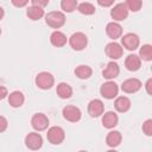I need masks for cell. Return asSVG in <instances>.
Wrapping results in <instances>:
<instances>
[{
  "label": "cell",
  "mask_w": 152,
  "mask_h": 152,
  "mask_svg": "<svg viewBox=\"0 0 152 152\" xmlns=\"http://www.w3.org/2000/svg\"><path fill=\"white\" fill-rule=\"evenodd\" d=\"M46 24L52 28H59L65 23V15L63 12L59 11H51L45 15Z\"/></svg>",
  "instance_id": "6da1fadb"
},
{
  "label": "cell",
  "mask_w": 152,
  "mask_h": 152,
  "mask_svg": "<svg viewBox=\"0 0 152 152\" xmlns=\"http://www.w3.org/2000/svg\"><path fill=\"white\" fill-rule=\"evenodd\" d=\"M69 44H70V46H71L74 50L81 51V50H83V49L87 46V44H88V38H87V36H86L84 33H82V32H75V33H72V34L70 36V38H69Z\"/></svg>",
  "instance_id": "7a4b0ae2"
},
{
  "label": "cell",
  "mask_w": 152,
  "mask_h": 152,
  "mask_svg": "<svg viewBox=\"0 0 152 152\" xmlns=\"http://www.w3.org/2000/svg\"><path fill=\"white\" fill-rule=\"evenodd\" d=\"M46 137H48V140L53 144V145H59L63 142L64 138H65V133H64V129L59 126H52L49 128L48 133H46Z\"/></svg>",
  "instance_id": "3957f363"
},
{
  "label": "cell",
  "mask_w": 152,
  "mask_h": 152,
  "mask_svg": "<svg viewBox=\"0 0 152 152\" xmlns=\"http://www.w3.org/2000/svg\"><path fill=\"white\" fill-rule=\"evenodd\" d=\"M55 83L53 76L48 71H42L36 76V86L40 89H50Z\"/></svg>",
  "instance_id": "277c9868"
},
{
  "label": "cell",
  "mask_w": 152,
  "mask_h": 152,
  "mask_svg": "<svg viewBox=\"0 0 152 152\" xmlns=\"http://www.w3.org/2000/svg\"><path fill=\"white\" fill-rule=\"evenodd\" d=\"M25 145L26 147H28L30 150H39L43 145V138L39 133L37 132H31L25 137Z\"/></svg>",
  "instance_id": "5b68a950"
},
{
  "label": "cell",
  "mask_w": 152,
  "mask_h": 152,
  "mask_svg": "<svg viewBox=\"0 0 152 152\" xmlns=\"http://www.w3.org/2000/svg\"><path fill=\"white\" fill-rule=\"evenodd\" d=\"M100 93L104 99H114L119 93V87L115 82L108 81L101 86Z\"/></svg>",
  "instance_id": "8992f818"
},
{
  "label": "cell",
  "mask_w": 152,
  "mask_h": 152,
  "mask_svg": "<svg viewBox=\"0 0 152 152\" xmlns=\"http://www.w3.org/2000/svg\"><path fill=\"white\" fill-rule=\"evenodd\" d=\"M62 114H63V118L70 122H77L82 115L80 108L76 106H65L62 110Z\"/></svg>",
  "instance_id": "52a82bcc"
},
{
  "label": "cell",
  "mask_w": 152,
  "mask_h": 152,
  "mask_svg": "<svg viewBox=\"0 0 152 152\" xmlns=\"http://www.w3.org/2000/svg\"><path fill=\"white\" fill-rule=\"evenodd\" d=\"M31 125L32 127L37 131V132H40V131H44L48 128L49 126V119L45 114L43 113H37L32 116L31 119Z\"/></svg>",
  "instance_id": "ba28073f"
},
{
  "label": "cell",
  "mask_w": 152,
  "mask_h": 152,
  "mask_svg": "<svg viewBox=\"0 0 152 152\" xmlns=\"http://www.w3.org/2000/svg\"><path fill=\"white\" fill-rule=\"evenodd\" d=\"M110 15L116 21L125 20L127 18V15H128V10H127L125 2H119V4L114 5V7L110 11Z\"/></svg>",
  "instance_id": "9c48e42d"
},
{
  "label": "cell",
  "mask_w": 152,
  "mask_h": 152,
  "mask_svg": "<svg viewBox=\"0 0 152 152\" xmlns=\"http://www.w3.org/2000/svg\"><path fill=\"white\" fill-rule=\"evenodd\" d=\"M121 43H122L124 48L132 51V50H135L139 46L140 40H139V37L135 33H126L121 38Z\"/></svg>",
  "instance_id": "30bf717a"
},
{
  "label": "cell",
  "mask_w": 152,
  "mask_h": 152,
  "mask_svg": "<svg viewBox=\"0 0 152 152\" xmlns=\"http://www.w3.org/2000/svg\"><path fill=\"white\" fill-rule=\"evenodd\" d=\"M106 55L110 58V59H119L122 53H124V50L121 48V45L116 42H112V43H108L106 45Z\"/></svg>",
  "instance_id": "8fae6325"
},
{
  "label": "cell",
  "mask_w": 152,
  "mask_h": 152,
  "mask_svg": "<svg viewBox=\"0 0 152 152\" xmlns=\"http://www.w3.org/2000/svg\"><path fill=\"white\" fill-rule=\"evenodd\" d=\"M141 86L142 84H141L140 80H138V78H128V80L122 82L121 89L127 94H133V93H137L138 90H140Z\"/></svg>",
  "instance_id": "7c38bea8"
},
{
  "label": "cell",
  "mask_w": 152,
  "mask_h": 152,
  "mask_svg": "<svg viewBox=\"0 0 152 152\" xmlns=\"http://www.w3.org/2000/svg\"><path fill=\"white\" fill-rule=\"evenodd\" d=\"M103 110H104L103 102L101 100H99V99L91 100L89 102V104H88V113L93 118H97V116L102 115L103 114Z\"/></svg>",
  "instance_id": "4fadbf2b"
},
{
  "label": "cell",
  "mask_w": 152,
  "mask_h": 152,
  "mask_svg": "<svg viewBox=\"0 0 152 152\" xmlns=\"http://www.w3.org/2000/svg\"><path fill=\"white\" fill-rule=\"evenodd\" d=\"M106 33L107 36L110 38V39H116L119 37H121L122 34V27L120 24L115 23V21H112V23H108L107 26H106Z\"/></svg>",
  "instance_id": "5bb4252c"
},
{
  "label": "cell",
  "mask_w": 152,
  "mask_h": 152,
  "mask_svg": "<svg viewBox=\"0 0 152 152\" xmlns=\"http://www.w3.org/2000/svg\"><path fill=\"white\" fill-rule=\"evenodd\" d=\"M140 65H141V59L139 58L138 55H134V53L133 55H128L126 57V59H125V66L129 71H137V70H139Z\"/></svg>",
  "instance_id": "9a60e30c"
},
{
  "label": "cell",
  "mask_w": 152,
  "mask_h": 152,
  "mask_svg": "<svg viewBox=\"0 0 152 152\" xmlns=\"http://www.w3.org/2000/svg\"><path fill=\"white\" fill-rule=\"evenodd\" d=\"M120 72V69H119V65L115 63V62H108L106 68L103 69L102 71V75L104 78H108V80H112V78H115L118 77Z\"/></svg>",
  "instance_id": "2e32d148"
},
{
  "label": "cell",
  "mask_w": 152,
  "mask_h": 152,
  "mask_svg": "<svg viewBox=\"0 0 152 152\" xmlns=\"http://www.w3.org/2000/svg\"><path fill=\"white\" fill-rule=\"evenodd\" d=\"M25 101V97H24V94L19 90H15V91H12L10 95H8V103L10 106H12L13 108H18L20 106H23Z\"/></svg>",
  "instance_id": "e0dca14e"
},
{
  "label": "cell",
  "mask_w": 152,
  "mask_h": 152,
  "mask_svg": "<svg viewBox=\"0 0 152 152\" xmlns=\"http://www.w3.org/2000/svg\"><path fill=\"white\" fill-rule=\"evenodd\" d=\"M119 118L114 112H107L102 115V125L106 128H113L118 125Z\"/></svg>",
  "instance_id": "ac0fdd59"
},
{
  "label": "cell",
  "mask_w": 152,
  "mask_h": 152,
  "mask_svg": "<svg viewBox=\"0 0 152 152\" xmlns=\"http://www.w3.org/2000/svg\"><path fill=\"white\" fill-rule=\"evenodd\" d=\"M66 36L63 33V32H61V31H55V32H52L51 33V36H50V42H51V44L53 45V46H56V48H61V46H64L65 44H66Z\"/></svg>",
  "instance_id": "d6986e66"
},
{
  "label": "cell",
  "mask_w": 152,
  "mask_h": 152,
  "mask_svg": "<svg viewBox=\"0 0 152 152\" xmlns=\"http://www.w3.org/2000/svg\"><path fill=\"white\" fill-rule=\"evenodd\" d=\"M115 109L120 113H125L131 108V100L126 96H119L116 97L115 102H114Z\"/></svg>",
  "instance_id": "ffe728a7"
},
{
  "label": "cell",
  "mask_w": 152,
  "mask_h": 152,
  "mask_svg": "<svg viewBox=\"0 0 152 152\" xmlns=\"http://www.w3.org/2000/svg\"><path fill=\"white\" fill-rule=\"evenodd\" d=\"M56 93H57V95H58L61 99H69V97L72 95V88H71L68 83L61 82V83L57 84Z\"/></svg>",
  "instance_id": "44dd1931"
},
{
  "label": "cell",
  "mask_w": 152,
  "mask_h": 152,
  "mask_svg": "<svg viewBox=\"0 0 152 152\" xmlns=\"http://www.w3.org/2000/svg\"><path fill=\"white\" fill-rule=\"evenodd\" d=\"M121 139H122V137H121L120 132H118V131H110L107 134V137H106V142H107V145L109 147H116V146L120 145Z\"/></svg>",
  "instance_id": "7402d4cb"
},
{
  "label": "cell",
  "mask_w": 152,
  "mask_h": 152,
  "mask_svg": "<svg viewBox=\"0 0 152 152\" xmlns=\"http://www.w3.org/2000/svg\"><path fill=\"white\" fill-rule=\"evenodd\" d=\"M91 68L89 65H84V64H81L78 65L76 69H75V75L81 78V80H86V78H89L91 76Z\"/></svg>",
  "instance_id": "603a6c76"
},
{
  "label": "cell",
  "mask_w": 152,
  "mask_h": 152,
  "mask_svg": "<svg viewBox=\"0 0 152 152\" xmlns=\"http://www.w3.org/2000/svg\"><path fill=\"white\" fill-rule=\"evenodd\" d=\"M26 14L31 20H39L44 15V10L37 6H30L26 11Z\"/></svg>",
  "instance_id": "cb8c5ba5"
},
{
  "label": "cell",
  "mask_w": 152,
  "mask_h": 152,
  "mask_svg": "<svg viewBox=\"0 0 152 152\" xmlns=\"http://www.w3.org/2000/svg\"><path fill=\"white\" fill-rule=\"evenodd\" d=\"M77 10L80 13L86 14V15H90L95 13V6L90 2H81L77 5Z\"/></svg>",
  "instance_id": "d4e9b609"
},
{
  "label": "cell",
  "mask_w": 152,
  "mask_h": 152,
  "mask_svg": "<svg viewBox=\"0 0 152 152\" xmlns=\"http://www.w3.org/2000/svg\"><path fill=\"white\" fill-rule=\"evenodd\" d=\"M139 58L144 61H151L152 59V46L150 44H145L141 46L139 51Z\"/></svg>",
  "instance_id": "484cf974"
},
{
  "label": "cell",
  "mask_w": 152,
  "mask_h": 152,
  "mask_svg": "<svg viewBox=\"0 0 152 152\" xmlns=\"http://www.w3.org/2000/svg\"><path fill=\"white\" fill-rule=\"evenodd\" d=\"M77 1L76 0H62L61 2V7L64 12H68V13H71L72 11H75L77 8Z\"/></svg>",
  "instance_id": "4316f807"
},
{
  "label": "cell",
  "mask_w": 152,
  "mask_h": 152,
  "mask_svg": "<svg viewBox=\"0 0 152 152\" xmlns=\"http://www.w3.org/2000/svg\"><path fill=\"white\" fill-rule=\"evenodd\" d=\"M125 5H126V7H127V10H128V11L138 12V11L141 8L142 2H141L140 0H128V1H126V2H125Z\"/></svg>",
  "instance_id": "83f0119b"
},
{
  "label": "cell",
  "mask_w": 152,
  "mask_h": 152,
  "mask_svg": "<svg viewBox=\"0 0 152 152\" xmlns=\"http://www.w3.org/2000/svg\"><path fill=\"white\" fill-rule=\"evenodd\" d=\"M142 131L146 135H152V120L151 119H147L144 124H142Z\"/></svg>",
  "instance_id": "f1b7e54d"
},
{
  "label": "cell",
  "mask_w": 152,
  "mask_h": 152,
  "mask_svg": "<svg viewBox=\"0 0 152 152\" xmlns=\"http://www.w3.org/2000/svg\"><path fill=\"white\" fill-rule=\"evenodd\" d=\"M49 4V0H32V6H37L40 8H44Z\"/></svg>",
  "instance_id": "f546056e"
},
{
  "label": "cell",
  "mask_w": 152,
  "mask_h": 152,
  "mask_svg": "<svg viewBox=\"0 0 152 152\" xmlns=\"http://www.w3.org/2000/svg\"><path fill=\"white\" fill-rule=\"evenodd\" d=\"M7 126H8V122H7V119H6L5 116H2V115H0V133H1V132H4V131H6V128H7Z\"/></svg>",
  "instance_id": "4dcf8cb0"
},
{
  "label": "cell",
  "mask_w": 152,
  "mask_h": 152,
  "mask_svg": "<svg viewBox=\"0 0 152 152\" xmlns=\"http://www.w3.org/2000/svg\"><path fill=\"white\" fill-rule=\"evenodd\" d=\"M27 2H28L27 0H21V1H20V0H19V1H18V0H12V4H13L14 6H17V7L26 6V5H27Z\"/></svg>",
  "instance_id": "1f68e13d"
},
{
  "label": "cell",
  "mask_w": 152,
  "mask_h": 152,
  "mask_svg": "<svg viewBox=\"0 0 152 152\" xmlns=\"http://www.w3.org/2000/svg\"><path fill=\"white\" fill-rule=\"evenodd\" d=\"M7 95H8L7 88H6V87H4V86H0V100H4Z\"/></svg>",
  "instance_id": "d6a6232c"
},
{
  "label": "cell",
  "mask_w": 152,
  "mask_h": 152,
  "mask_svg": "<svg viewBox=\"0 0 152 152\" xmlns=\"http://www.w3.org/2000/svg\"><path fill=\"white\" fill-rule=\"evenodd\" d=\"M97 4H99L100 6H102V7H109V6H112V5L114 4V1H113V0H108V1L99 0V1H97Z\"/></svg>",
  "instance_id": "836d02e7"
},
{
  "label": "cell",
  "mask_w": 152,
  "mask_h": 152,
  "mask_svg": "<svg viewBox=\"0 0 152 152\" xmlns=\"http://www.w3.org/2000/svg\"><path fill=\"white\" fill-rule=\"evenodd\" d=\"M145 87H146V91H147V94H148V95H152V90H151V87H152V78H148V80H147Z\"/></svg>",
  "instance_id": "e575fe53"
},
{
  "label": "cell",
  "mask_w": 152,
  "mask_h": 152,
  "mask_svg": "<svg viewBox=\"0 0 152 152\" xmlns=\"http://www.w3.org/2000/svg\"><path fill=\"white\" fill-rule=\"evenodd\" d=\"M4 14H5V12H4V8H2V7H0V20L4 18Z\"/></svg>",
  "instance_id": "d590c367"
},
{
  "label": "cell",
  "mask_w": 152,
  "mask_h": 152,
  "mask_svg": "<svg viewBox=\"0 0 152 152\" xmlns=\"http://www.w3.org/2000/svg\"><path fill=\"white\" fill-rule=\"evenodd\" d=\"M107 152H118V151H115V150H109V151H107Z\"/></svg>",
  "instance_id": "8d00e7d4"
},
{
  "label": "cell",
  "mask_w": 152,
  "mask_h": 152,
  "mask_svg": "<svg viewBox=\"0 0 152 152\" xmlns=\"http://www.w3.org/2000/svg\"><path fill=\"white\" fill-rule=\"evenodd\" d=\"M78 152H87V151H78Z\"/></svg>",
  "instance_id": "74e56055"
},
{
  "label": "cell",
  "mask_w": 152,
  "mask_h": 152,
  "mask_svg": "<svg viewBox=\"0 0 152 152\" xmlns=\"http://www.w3.org/2000/svg\"><path fill=\"white\" fill-rule=\"evenodd\" d=\"M0 34H1V28H0Z\"/></svg>",
  "instance_id": "f35d334b"
}]
</instances>
